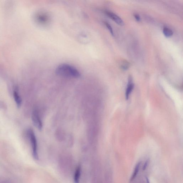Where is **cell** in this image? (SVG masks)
<instances>
[{
  "mask_svg": "<svg viewBox=\"0 0 183 183\" xmlns=\"http://www.w3.org/2000/svg\"><path fill=\"white\" fill-rule=\"evenodd\" d=\"M55 72L59 76L69 78H79L81 75L77 68L66 63L59 65L55 69Z\"/></svg>",
  "mask_w": 183,
  "mask_h": 183,
  "instance_id": "cell-1",
  "label": "cell"
},
{
  "mask_svg": "<svg viewBox=\"0 0 183 183\" xmlns=\"http://www.w3.org/2000/svg\"><path fill=\"white\" fill-rule=\"evenodd\" d=\"M27 135L30 141L33 158L35 160H38L39 157L38 151L37 141L35 132L32 129H28L27 131Z\"/></svg>",
  "mask_w": 183,
  "mask_h": 183,
  "instance_id": "cell-2",
  "label": "cell"
},
{
  "mask_svg": "<svg viewBox=\"0 0 183 183\" xmlns=\"http://www.w3.org/2000/svg\"><path fill=\"white\" fill-rule=\"evenodd\" d=\"M36 22L41 25H45L49 20L48 15L45 13L38 12L35 14L34 16Z\"/></svg>",
  "mask_w": 183,
  "mask_h": 183,
  "instance_id": "cell-3",
  "label": "cell"
},
{
  "mask_svg": "<svg viewBox=\"0 0 183 183\" xmlns=\"http://www.w3.org/2000/svg\"><path fill=\"white\" fill-rule=\"evenodd\" d=\"M32 119L33 124L35 127L40 131L42 130L43 123L38 112L37 110L34 111L32 113Z\"/></svg>",
  "mask_w": 183,
  "mask_h": 183,
  "instance_id": "cell-4",
  "label": "cell"
},
{
  "mask_svg": "<svg viewBox=\"0 0 183 183\" xmlns=\"http://www.w3.org/2000/svg\"><path fill=\"white\" fill-rule=\"evenodd\" d=\"M106 15L108 17L112 19L115 22L121 26L124 25L125 23L122 19L118 16L115 14L110 12L107 11L106 12Z\"/></svg>",
  "mask_w": 183,
  "mask_h": 183,
  "instance_id": "cell-5",
  "label": "cell"
},
{
  "mask_svg": "<svg viewBox=\"0 0 183 183\" xmlns=\"http://www.w3.org/2000/svg\"><path fill=\"white\" fill-rule=\"evenodd\" d=\"M134 85L132 77H129L128 84H127L126 92H125V96H126V98L127 99H128L131 92L134 89Z\"/></svg>",
  "mask_w": 183,
  "mask_h": 183,
  "instance_id": "cell-6",
  "label": "cell"
},
{
  "mask_svg": "<svg viewBox=\"0 0 183 183\" xmlns=\"http://www.w3.org/2000/svg\"><path fill=\"white\" fill-rule=\"evenodd\" d=\"M13 95L16 104L18 108H20L22 104V99L21 97L19 95L18 91L17 88L15 89L13 91Z\"/></svg>",
  "mask_w": 183,
  "mask_h": 183,
  "instance_id": "cell-7",
  "label": "cell"
},
{
  "mask_svg": "<svg viewBox=\"0 0 183 183\" xmlns=\"http://www.w3.org/2000/svg\"><path fill=\"white\" fill-rule=\"evenodd\" d=\"M82 171L81 166L78 165L77 167L75 172L74 176V182L75 183H79L80 181Z\"/></svg>",
  "mask_w": 183,
  "mask_h": 183,
  "instance_id": "cell-8",
  "label": "cell"
},
{
  "mask_svg": "<svg viewBox=\"0 0 183 183\" xmlns=\"http://www.w3.org/2000/svg\"><path fill=\"white\" fill-rule=\"evenodd\" d=\"M140 163H138V164L136 165V167H135L134 172H133L132 175L131 177L130 181H132L134 180L135 178H136L137 175L138 174L139 170H140Z\"/></svg>",
  "mask_w": 183,
  "mask_h": 183,
  "instance_id": "cell-9",
  "label": "cell"
},
{
  "mask_svg": "<svg viewBox=\"0 0 183 183\" xmlns=\"http://www.w3.org/2000/svg\"><path fill=\"white\" fill-rule=\"evenodd\" d=\"M163 33L165 36L167 37H170L173 35V32L171 30L167 27H165L163 29Z\"/></svg>",
  "mask_w": 183,
  "mask_h": 183,
  "instance_id": "cell-10",
  "label": "cell"
},
{
  "mask_svg": "<svg viewBox=\"0 0 183 183\" xmlns=\"http://www.w3.org/2000/svg\"><path fill=\"white\" fill-rule=\"evenodd\" d=\"M130 63L126 61H123L121 65V68L123 70H126L130 67Z\"/></svg>",
  "mask_w": 183,
  "mask_h": 183,
  "instance_id": "cell-11",
  "label": "cell"
},
{
  "mask_svg": "<svg viewBox=\"0 0 183 183\" xmlns=\"http://www.w3.org/2000/svg\"><path fill=\"white\" fill-rule=\"evenodd\" d=\"M105 24L107 27V28L108 29L109 32H110L111 35L113 36H114V33H113L112 28L111 27V25H109L108 23L106 22H105Z\"/></svg>",
  "mask_w": 183,
  "mask_h": 183,
  "instance_id": "cell-12",
  "label": "cell"
},
{
  "mask_svg": "<svg viewBox=\"0 0 183 183\" xmlns=\"http://www.w3.org/2000/svg\"><path fill=\"white\" fill-rule=\"evenodd\" d=\"M134 17L137 22H140L141 21L140 17L138 15L135 14Z\"/></svg>",
  "mask_w": 183,
  "mask_h": 183,
  "instance_id": "cell-13",
  "label": "cell"
},
{
  "mask_svg": "<svg viewBox=\"0 0 183 183\" xmlns=\"http://www.w3.org/2000/svg\"><path fill=\"white\" fill-rule=\"evenodd\" d=\"M148 161H147L146 162H145V164L144 165V167H143V170H145L146 169L147 166L148 165Z\"/></svg>",
  "mask_w": 183,
  "mask_h": 183,
  "instance_id": "cell-14",
  "label": "cell"
},
{
  "mask_svg": "<svg viewBox=\"0 0 183 183\" xmlns=\"http://www.w3.org/2000/svg\"><path fill=\"white\" fill-rule=\"evenodd\" d=\"M146 180L147 183H150V182H149V181L148 178H146Z\"/></svg>",
  "mask_w": 183,
  "mask_h": 183,
  "instance_id": "cell-15",
  "label": "cell"
}]
</instances>
